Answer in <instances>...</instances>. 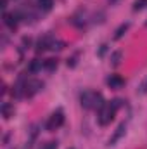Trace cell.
Wrapping results in <instances>:
<instances>
[{"label":"cell","mask_w":147,"mask_h":149,"mask_svg":"<svg viewBox=\"0 0 147 149\" xmlns=\"http://www.w3.org/2000/svg\"><path fill=\"white\" fill-rule=\"evenodd\" d=\"M81 106L85 109H102L106 106L104 97L101 92H94V90H85L81 94Z\"/></svg>","instance_id":"obj_1"},{"label":"cell","mask_w":147,"mask_h":149,"mask_svg":"<svg viewBox=\"0 0 147 149\" xmlns=\"http://www.w3.org/2000/svg\"><path fill=\"white\" fill-rule=\"evenodd\" d=\"M116 108L112 106V104H107L106 102V106L102 108V109H99V116H97V120H99V123L102 125V127H106V125H109L111 121H112V118H114V114H116Z\"/></svg>","instance_id":"obj_2"},{"label":"cell","mask_w":147,"mask_h":149,"mask_svg":"<svg viewBox=\"0 0 147 149\" xmlns=\"http://www.w3.org/2000/svg\"><path fill=\"white\" fill-rule=\"evenodd\" d=\"M62 123H64V113H62V109H57V111H54L50 114V118L47 120L45 127H47L49 132H54L55 128L62 127Z\"/></svg>","instance_id":"obj_3"},{"label":"cell","mask_w":147,"mask_h":149,"mask_svg":"<svg viewBox=\"0 0 147 149\" xmlns=\"http://www.w3.org/2000/svg\"><path fill=\"white\" fill-rule=\"evenodd\" d=\"M42 88H43V81H40V80H31V81H28V85H26V95L31 97V95L38 94Z\"/></svg>","instance_id":"obj_4"},{"label":"cell","mask_w":147,"mask_h":149,"mask_svg":"<svg viewBox=\"0 0 147 149\" xmlns=\"http://www.w3.org/2000/svg\"><path fill=\"white\" fill-rule=\"evenodd\" d=\"M17 19H19V16H17L16 12H12V14L5 12V14H3V24H5L7 28H10V30H16V28H17Z\"/></svg>","instance_id":"obj_5"},{"label":"cell","mask_w":147,"mask_h":149,"mask_svg":"<svg viewBox=\"0 0 147 149\" xmlns=\"http://www.w3.org/2000/svg\"><path fill=\"white\" fill-rule=\"evenodd\" d=\"M125 132H126V123H121L116 130H114V134H112V137L109 139V146H112V144H116L123 135H125Z\"/></svg>","instance_id":"obj_6"},{"label":"cell","mask_w":147,"mask_h":149,"mask_svg":"<svg viewBox=\"0 0 147 149\" xmlns=\"http://www.w3.org/2000/svg\"><path fill=\"white\" fill-rule=\"evenodd\" d=\"M71 23H73L74 26H78V28H83L85 23H87V12H83V10L76 12L73 17H71Z\"/></svg>","instance_id":"obj_7"},{"label":"cell","mask_w":147,"mask_h":149,"mask_svg":"<svg viewBox=\"0 0 147 149\" xmlns=\"http://www.w3.org/2000/svg\"><path fill=\"white\" fill-rule=\"evenodd\" d=\"M107 85H109L111 88H121L125 85V80L119 74H111L109 78H107Z\"/></svg>","instance_id":"obj_8"},{"label":"cell","mask_w":147,"mask_h":149,"mask_svg":"<svg viewBox=\"0 0 147 149\" xmlns=\"http://www.w3.org/2000/svg\"><path fill=\"white\" fill-rule=\"evenodd\" d=\"M42 68H43V61H40V59H33V61L30 63V66H28V71H30V73H38Z\"/></svg>","instance_id":"obj_9"},{"label":"cell","mask_w":147,"mask_h":149,"mask_svg":"<svg viewBox=\"0 0 147 149\" xmlns=\"http://www.w3.org/2000/svg\"><path fill=\"white\" fill-rule=\"evenodd\" d=\"M128 28H130V23H123V24H119V28L114 31V40H119V38L128 31Z\"/></svg>","instance_id":"obj_10"},{"label":"cell","mask_w":147,"mask_h":149,"mask_svg":"<svg viewBox=\"0 0 147 149\" xmlns=\"http://www.w3.org/2000/svg\"><path fill=\"white\" fill-rule=\"evenodd\" d=\"M121 57H123V52H121V50L112 52V56H111V64H112V66H118V64L121 63Z\"/></svg>","instance_id":"obj_11"},{"label":"cell","mask_w":147,"mask_h":149,"mask_svg":"<svg viewBox=\"0 0 147 149\" xmlns=\"http://www.w3.org/2000/svg\"><path fill=\"white\" fill-rule=\"evenodd\" d=\"M43 68H45L47 71H54V70L57 68V61H55V59H45V61H43Z\"/></svg>","instance_id":"obj_12"},{"label":"cell","mask_w":147,"mask_h":149,"mask_svg":"<svg viewBox=\"0 0 147 149\" xmlns=\"http://www.w3.org/2000/svg\"><path fill=\"white\" fill-rule=\"evenodd\" d=\"M52 5H54V0H38V7L42 9V10H50L52 9Z\"/></svg>","instance_id":"obj_13"},{"label":"cell","mask_w":147,"mask_h":149,"mask_svg":"<svg viewBox=\"0 0 147 149\" xmlns=\"http://www.w3.org/2000/svg\"><path fill=\"white\" fill-rule=\"evenodd\" d=\"M12 113H14V108L10 106V104H2V114H3V118H10L12 116Z\"/></svg>","instance_id":"obj_14"},{"label":"cell","mask_w":147,"mask_h":149,"mask_svg":"<svg viewBox=\"0 0 147 149\" xmlns=\"http://www.w3.org/2000/svg\"><path fill=\"white\" fill-rule=\"evenodd\" d=\"M147 7V0H135L133 2V10H142Z\"/></svg>","instance_id":"obj_15"},{"label":"cell","mask_w":147,"mask_h":149,"mask_svg":"<svg viewBox=\"0 0 147 149\" xmlns=\"http://www.w3.org/2000/svg\"><path fill=\"white\" fill-rule=\"evenodd\" d=\"M62 47H64V43H62L61 40H55V38H54V40H52V45H50V50H61Z\"/></svg>","instance_id":"obj_16"},{"label":"cell","mask_w":147,"mask_h":149,"mask_svg":"<svg viewBox=\"0 0 147 149\" xmlns=\"http://www.w3.org/2000/svg\"><path fill=\"white\" fill-rule=\"evenodd\" d=\"M42 149H57V142H47V144H43L42 146Z\"/></svg>","instance_id":"obj_17"},{"label":"cell","mask_w":147,"mask_h":149,"mask_svg":"<svg viewBox=\"0 0 147 149\" xmlns=\"http://www.w3.org/2000/svg\"><path fill=\"white\" fill-rule=\"evenodd\" d=\"M139 92H140V94H147V80L144 81V83H142V85H140V88H139Z\"/></svg>","instance_id":"obj_18"},{"label":"cell","mask_w":147,"mask_h":149,"mask_svg":"<svg viewBox=\"0 0 147 149\" xmlns=\"http://www.w3.org/2000/svg\"><path fill=\"white\" fill-rule=\"evenodd\" d=\"M106 50H107V45H102V47H101V50H99V56H101V57H102V56H104V52H106Z\"/></svg>","instance_id":"obj_19"},{"label":"cell","mask_w":147,"mask_h":149,"mask_svg":"<svg viewBox=\"0 0 147 149\" xmlns=\"http://www.w3.org/2000/svg\"><path fill=\"white\" fill-rule=\"evenodd\" d=\"M0 7L5 9V7H7V0H0Z\"/></svg>","instance_id":"obj_20"},{"label":"cell","mask_w":147,"mask_h":149,"mask_svg":"<svg viewBox=\"0 0 147 149\" xmlns=\"http://www.w3.org/2000/svg\"><path fill=\"white\" fill-rule=\"evenodd\" d=\"M146 26H147V23H146Z\"/></svg>","instance_id":"obj_21"}]
</instances>
